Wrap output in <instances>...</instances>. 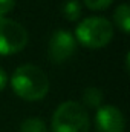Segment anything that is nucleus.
<instances>
[{"instance_id": "f257e3e1", "label": "nucleus", "mask_w": 130, "mask_h": 132, "mask_svg": "<svg viewBox=\"0 0 130 132\" xmlns=\"http://www.w3.org/2000/svg\"><path fill=\"white\" fill-rule=\"evenodd\" d=\"M11 86L14 92L23 100H41L49 91V80L43 69L34 65L17 68L11 75Z\"/></svg>"}, {"instance_id": "f03ea898", "label": "nucleus", "mask_w": 130, "mask_h": 132, "mask_svg": "<svg viewBox=\"0 0 130 132\" xmlns=\"http://www.w3.org/2000/svg\"><path fill=\"white\" fill-rule=\"evenodd\" d=\"M90 118L86 108L73 100L61 103L52 117V132H89Z\"/></svg>"}, {"instance_id": "7ed1b4c3", "label": "nucleus", "mask_w": 130, "mask_h": 132, "mask_svg": "<svg viewBox=\"0 0 130 132\" xmlns=\"http://www.w3.org/2000/svg\"><path fill=\"white\" fill-rule=\"evenodd\" d=\"M77 40L87 48H103L110 43L113 37V26L104 17H87L75 29Z\"/></svg>"}, {"instance_id": "20e7f679", "label": "nucleus", "mask_w": 130, "mask_h": 132, "mask_svg": "<svg viewBox=\"0 0 130 132\" xmlns=\"http://www.w3.org/2000/svg\"><path fill=\"white\" fill-rule=\"evenodd\" d=\"M28 43V31L17 22L0 17V55L22 51Z\"/></svg>"}, {"instance_id": "39448f33", "label": "nucleus", "mask_w": 130, "mask_h": 132, "mask_svg": "<svg viewBox=\"0 0 130 132\" xmlns=\"http://www.w3.org/2000/svg\"><path fill=\"white\" fill-rule=\"evenodd\" d=\"M77 40L66 31H57L49 40V57L54 63H63L75 54Z\"/></svg>"}, {"instance_id": "423d86ee", "label": "nucleus", "mask_w": 130, "mask_h": 132, "mask_svg": "<svg viewBox=\"0 0 130 132\" xmlns=\"http://www.w3.org/2000/svg\"><path fill=\"white\" fill-rule=\"evenodd\" d=\"M95 126L98 132H124L126 120L118 108L103 106L97 111Z\"/></svg>"}, {"instance_id": "0eeeda50", "label": "nucleus", "mask_w": 130, "mask_h": 132, "mask_svg": "<svg viewBox=\"0 0 130 132\" xmlns=\"http://www.w3.org/2000/svg\"><path fill=\"white\" fill-rule=\"evenodd\" d=\"M115 22L123 29V32L129 34L130 31V8L127 3H123L115 11Z\"/></svg>"}, {"instance_id": "6e6552de", "label": "nucleus", "mask_w": 130, "mask_h": 132, "mask_svg": "<svg viewBox=\"0 0 130 132\" xmlns=\"http://www.w3.org/2000/svg\"><path fill=\"white\" fill-rule=\"evenodd\" d=\"M81 100H83V104H86L89 108H98L103 103V92L98 88H87V89H84Z\"/></svg>"}, {"instance_id": "1a4fd4ad", "label": "nucleus", "mask_w": 130, "mask_h": 132, "mask_svg": "<svg viewBox=\"0 0 130 132\" xmlns=\"http://www.w3.org/2000/svg\"><path fill=\"white\" fill-rule=\"evenodd\" d=\"M63 15L67 20L73 22L81 15V5L78 0H66L63 5Z\"/></svg>"}, {"instance_id": "9d476101", "label": "nucleus", "mask_w": 130, "mask_h": 132, "mask_svg": "<svg viewBox=\"0 0 130 132\" xmlns=\"http://www.w3.org/2000/svg\"><path fill=\"white\" fill-rule=\"evenodd\" d=\"M20 132H48L46 125L40 118H26L20 125Z\"/></svg>"}, {"instance_id": "9b49d317", "label": "nucleus", "mask_w": 130, "mask_h": 132, "mask_svg": "<svg viewBox=\"0 0 130 132\" xmlns=\"http://www.w3.org/2000/svg\"><path fill=\"white\" fill-rule=\"evenodd\" d=\"M113 0H84V5L89 8V9H97V11H101V9H106L112 5Z\"/></svg>"}, {"instance_id": "f8f14e48", "label": "nucleus", "mask_w": 130, "mask_h": 132, "mask_svg": "<svg viewBox=\"0 0 130 132\" xmlns=\"http://www.w3.org/2000/svg\"><path fill=\"white\" fill-rule=\"evenodd\" d=\"M15 6V0H0V17L11 12Z\"/></svg>"}, {"instance_id": "ddd939ff", "label": "nucleus", "mask_w": 130, "mask_h": 132, "mask_svg": "<svg viewBox=\"0 0 130 132\" xmlns=\"http://www.w3.org/2000/svg\"><path fill=\"white\" fill-rule=\"evenodd\" d=\"M6 83H8V75H6V72L0 68V91L6 86Z\"/></svg>"}]
</instances>
